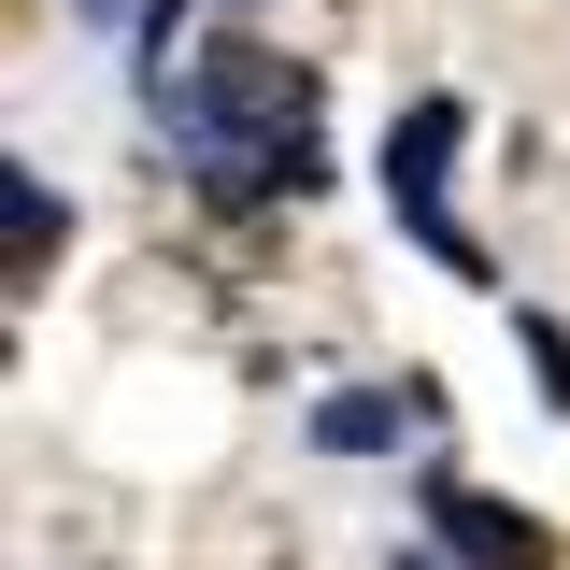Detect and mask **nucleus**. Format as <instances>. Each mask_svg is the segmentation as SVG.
<instances>
[{"label":"nucleus","mask_w":570,"mask_h":570,"mask_svg":"<svg viewBox=\"0 0 570 570\" xmlns=\"http://www.w3.org/2000/svg\"><path fill=\"white\" fill-rule=\"evenodd\" d=\"M456 142H471V100H442V86H428L414 115L385 129V214L414 228V243L442 257V272H471V285H485V243H471V228L442 214V157H456Z\"/></svg>","instance_id":"f257e3e1"},{"label":"nucleus","mask_w":570,"mask_h":570,"mask_svg":"<svg viewBox=\"0 0 570 570\" xmlns=\"http://www.w3.org/2000/svg\"><path fill=\"white\" fill-rule=\"evenodd\" d=\"M428 513H442V557L456 570H542L557 542L513 513V499H485V485H428Z\"/></svg>","instance_id":"f03ea898"},{"label":"nucleus","mask_w":570,"mask_h":570,"mask_svg":"<svg viewBox=\"0 0 570 570\" xmlns=\"http://www.w3.org/2000/svg\"><path fill=\"white\" fill-rule=\"evenodd\" d=\"M428 428V371H400V385H343V400H314V442L328 456H385V442H414Z\"/></svg>","instance_id":"7ed1b4c3"},{"label":"nucleus","mask_w":570,"mask_h":570,"mask_svg":"<svg viewBox=\"0 0 570 570\" xmlns=\"http://www.w3.org/2000/svg\"><path fill=\"white\" fill-rule=\"evenodd\" d=\"M513 343L542 356V385H557V414H570V328H542V314H513Z\"/></svg>","instance_id":"20e7f679"},{"label":"nucleus","mask_w":570,"mask_h":570,"mask_svg":"<svg viewBox=\"0 0 570 570\" xmlns=\"http://www.w3.org/2000/svg\"><path fill=\"white\" fill-rule=\"evenodd\" d=\"M71 14H129V0H71Z\"/></svg>","instance_id":"39448f33"},{"label":"nucleus","mask_w":570,"mask_h":570,"mask_svg":"<svg viewBox=\"0 0 570 570\" xmlns=\"http://www.w3.org/2000/svg\"><path fill=\"white\" fill-rule=\"evenodd\" d=\"M400 570H428V557H400Z\"/></svg>","instance_id":"423d86ee"}]
</instances>
